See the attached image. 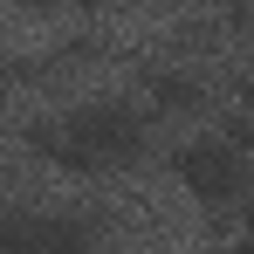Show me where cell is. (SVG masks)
I'll return each instance as SVG.
<instances>
[{"instance_id": "cell-1", "label": "cell", "mask_w": 254, "mask_h": 254, "mask_svg": "<svg viewBox=\"0 0 254 254\" xmlns=\"http://www.w3.org/2000/svg\"><path fill=\"white\" fill-rule=\"evenodd\" d=\"M28 144H35L42 158H55L62 172H103V165H137L144 144H151V130H144V117H137L130 103H117V96H89V103L69 110L62 130L35 124Z\"/></svg>"}, {"instance_id": "cell-2", "label": "cell", "mask_w": 254, "mask_h": 254, "mask_svg": "<svg viewBox=\"0 0 254 254\" xmlns=\"http://www.w3.org/2000/svg\"><path fill=\"white\" fill-rule=\"evenodd\" d=\"M172 172H179V186H186L199 206H227V199L241 192V151H234V144H220V137L186 144Z\"/></svg>"}, {"instance_id": "cell-3", "label": "cell", "mask_w": 254, "mask_h": 254, "mask_svg": "<svg viewBox=\"0 0 254 254\" xmlns=\"http://www.w3.org/2000/svg\"><path fill=\"white\" fill-rule=\"evenodd\" d=\"M35 254H96V234L76 213H42L35 220Z\"/></svg>"}, {"instance_id": "cell-4", "label": "cell", "mask_w": 254, "mask_h": 254, "mask_svg": "<svg viewBox=\"0 0 254 254\" xmlns=\"http://www.w3.org/2000/svg\"><path fill=\"white\" fill-rule=\"evenodd\" d=\"M144 89L158 110H206V76H192V69H151Z\"/></svg>"}, {"instance_id": "cell-5", "label": "cell", "mask_w": 254, "mask_h": 254, "mask_svg": "<svg viewBox=\"0 0 254 254\" xmlns=\"http://www.w3.org/2000/svg\"><path fill=\"white\" fill-rule=\"evenodd\" d=\"M0 254H35V220H21L14 206H0Z\"/></svg>"}, {"instance_id": "cell-6", "label": "cell", "mask_w": 254, "mask_h": 254, "mask_svg": "<svg viewBox=\"0 0 254 254\" xmlns=\"http://www.w3.org/2000/svg\"><path fill=\"white\" fill-rule=\"evenodd\" d=\"M241 110H248V117H254V76H248V83H241Z\"/></svg>"}, {"instance_id": "cell-7", "label": "cell", "mask_w": 254, "mask_h": 254, "mask_svg": "<svg viewBox=\"0 0 254 254\" xmlns=\"http://www.w3.org/2000/svg\"><path fill=\"white\" fill-rule=\"evenodd\" d=\"M234 254H254V234H248V241H241V248H234Z\"/></svg>"}, {"instance_id": "cell-8", "label": "cell", "mask_w": 254, "mask_h": 254, "mask_svg": "<svg viewBox=\"0 0 254 254\" xmlns=\"http://www.w3.org/2000/svg\"><path fill=\"white\" fill-rule=\"evenodd\" d=\"M248 227H254V199H248Z\"/></svg>"}]
</instances>
